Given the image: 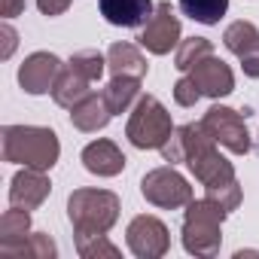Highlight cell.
Here are the masks:
<instances>
[{"mask_svg":"<svg viewBox=\"0 0 259 259\" xmlns=\"http://www.w3.org/2000/svg\"><path fill=\"white\" fill-rule=\"evenodd\" d=\"M229 10V0H180V13L201 25H217Z\"/></svg>","mask_w":259,"mask_h":259,"instance_id":"21","label":"cell"},{"mask_svg":"<svg viewBox=\"0 0 259 259\" xmlns=\"http://www.w3.org/2000/svg\"><path fill=\"white\" fill-rule=\"evenodd\" d=\"M162 156H165V162H171V165L183 162V165L204 183V189H207V186H217V183L235 180L232 162H229L226 156H220L217 141L207 135V128H204L201 122H189V125L174 128V135H171L168 144L162 147Z\"/></svg>","mask_w":259,"mask_h":259,"instance_id":"1","label":"cell"},{"mask_svg":"<svg viewBox=\"0 0 259 259\" xmlns=\"http://www.w3.org/2000/svg\"><path fill=\"white\" fill-rule=\"evenodd\" d=\"M189 76H192V82L198 85V92L207 95V98H226V95L235 92V73H232V67H229L223 58H217V55L201 58V61L189 70Z\"/></svg>","mask_w":259,"mask_h":259,"instance_id":"13","label":"cell"},{"mask_svg":"<svg viewBox=\"0 0 259 259\" xmlns=\"http://www.w3.org/2000/svg\"><path fill=\"white\" fill-rule=\"evenodd\" d=\"M0 141H4V162L22 168L49 171L61 156L58 135L43 125H4Z\"/></svg>","mask_w":259,"mask_h":259,"instance_id":"2","label":"cell"},{"mask_svg":"<svg viewBox=\"0 0 259 259\" xmlns=\"http://www.w3.org/2000/svg\"><path fill=\"white\" fill-rule=\"evenodd\" d=\"M119 195L107 189H73L67 198L73 235H107L119 220Z\"/></svg>","mask_w":259,"mask_h":259,"instance_id":"4","label":"cell"},{"mask_svg":"<svg viewBox=\"0 0 259 259\" xmlns=\"http://www.w3.org/2000/svg\"><path fill=\"white\" fill-rule=\"evenodd\" d=\"M207 198L217 201L223 210H235L241 204V183L238 177L229 180V183H217V186H207Z\"/></svg>","mask_w":259,"mask_h":259,"instance_id":"26","label":"cell"},{"mask_svg":"<svg viewBox=\"0 0 259 259\" xmlns=\"http://www.w3.org/2000/svg\"><path fill=\"white\" fill-rule=\"evenodd\" d=\"M98 10L116 28H144L156 13L153 0H98Z\"/></svg>","mask_w":259,"mask_h":259,"instance_id":"14","label":"cell"},{"mask_svg":"<svg viewBox=\"0 0 259 259\" xmlns=\"http://www.w3.org/2000/svg\"><path fill=\"white\" fill-rule=\"evenodd\" d=\"M101 95H104V101H107V107H110L113 116L125 113L128 107L141 98V79L138 76H113Z\"/></svg>","mask_w":259,"mask_h":259,"instance_id":"20","label":"cell"},{"mask_svg":"<svg viewBox=\"0 0 259 259\" xmlns=\"http://www.w3.org/2000/svg\"><path fill=\"white\" fill-rule=\"evenodd\" d=\"M25 13V0H0V16L4 19H16Z\"/></svg>","mask_w":259,"mask_h":259,"instance_id":"30","label":"cell"},{"mask_svg":"<svg viewBox=\"0 0 259 259\" xmlns=\"http://www.w3.org/2000/svg\"><path fill=\"white\" fill-rule=\"evenodd\" d=\"M73 238H76V253L82 259H101V256L116 259L119 256V247L110 244L107 235H73Z\"/></svg>","mask_w":259,"mask_h":259,"instance_id":"24","label":"cell"},{"mask_svg":"<svg viewBox=\"0 0 259 259\" xmlns=\"http://www.w3.org/2000/svg\"><path fill=\"white\" fill-rule=\"evenodd\" d=\"M61 70H64V64H61L58 55H52V52H34L19 67V85L28 95H46V92H52V85H55V79H58Z\"/></svg>","mask_w":259,"mask_h":259,"instance_id":"11","label":"cell"},{"mask_svg":"<svg viewBox=\"0 0 259 259\" xmlns=\"http://www.w3.org/2000/svg\"><path fill=\"white\" fill-rule=\"evenodd\" d=\"M171 135H174V122L165 104L156 95L138 98L132 116H128V125H125V138L138 150H162Z\"/></svg>","mask_w":259,"mask_h":259,"instance_id":"5","label":"cell"},{"mask_svg":"<svg viewBox=\"0 0 259 259\" xmlns=\"http://www.w3.org/2000/svg\"><path fill=\"white\" fill-rule=\"evenodd\" d=\"M113 119V113H110V107H107V101H104V95H85L73 110H70V122H73V128H79V132H101V128H107V122Z\"/></svg>","mask_w":259,"mask_h":259,"instance_id":"16","label":"cell"},{"mask_svg":"<svg viewBox=\"0 0 259 259\" xmlns=\"http://www.w3.org/2000/svg\"><path fill=\"white\" fill-rule=\"evenodd\" d=\"M31 235V210L25 207H10L4 217H0V253L16 250L25 238Z\"/></svg>","mask_w":259,"mask_h":259,"instance_id":"19","label":"cell"},{"mask_svg":"<svg viewBox=\"0 0 259 259\" xmlns=\"http://www.w3.org/2000/svg\"><path fill=\"white\" fill-rule=\"evenodd\" d=\"M107 67H110L113 76H138V79H144L150 64H147V58H144V52L138 46H132V43H113L107 49Z\"/></svg>","mask_w":259,"mask_h":259,"instance_id":"17","label":"cell"},{"mask_svg":"<svg viewBox=\"0 0 259 259\" xmlns=\"http://www.w3.org/2000/svg\"><path fill=\"white\" fill-rule=\"evenodd\" d=\"M201 125L207 128V135H210L220 147H226V150L235 153V156H247V153L253 150V141H250V132H247V113L241 116L238 110L217 104V107H210V110L204 113Z\"/></svg>","mask_w":259,"mask_h":259,"instance_id":"6","label":"cell"},{"mask_svg":"<svg viewBox=\"0 0 259 259\" xmlns=\"http://www.w3.org/2000/svg\"><path fill=\"white\" fill-rule=\"evenodd\" d=\"M141 192L150 204L165 207V210H177V207H186L192 201V186L183 174L174 171V165L153 168L150 174H144Z\"/></svg>","mask_w":259,"mask_h":259,"instance_id":"7","label":"cell"},{"mask_svg":"<svg viewBox=\"0 0 259 259\" xmlns=\"http://www.w3.org/2000/svg\"><path fill=\"white\" fill-rule=\"evenodd\" d=\"M229 210H223L217 201H210L207 195L204 198H192L186 204V213H183V247L186 253L192 256H217L220 247H223V223H226Z\"/></svg>","mask_w":259,"mask_h":259,"instance_id":"3","label":"cell"},{"mask_svg":"<svg viewBox=\"0 0 259 259\" xmlns=\"http://www.w3.org/2000/svg\"><path fill=\"white\" fill-rule=\"evenodd\" d=\"M52 192V183L46 177V171L40 168H22L13 180H10V204L13 207H25V210H37Z\"/></svg>","mask_w":259,"mask_h":259,"instance_id":"12","label":"cell"},{"mask_svg":"<svg viewBox=\"0 0 259 259\" xmlns=\"http://www.w3.org/2000/svg\"><path fill=\"white\" fill-rule=\"evenodd\" d=\"M0 40H4V49H0V58H10L19 46V34L16 28L10 25V19H4V25H0Z\"/></svg>","mask_w":259,"mask_h":259,"instance_id":"28","label":"cell"},{"mask_svg":"<svg viewBox=\"0 0 259 259\" xmlns=\"http://www.w3.org/2000/svg\"><path fill=\"white\" fill-rule=\"evenodd\" d=\"M138 40L153 55H168L177 46V40H180V19H177V13H174V7L168 4V0L156 4V13L150 16V22L144 25Z\"/></svg>","mask_w":259,"mask_h":259,"instance_id":"9","label":"cell"},{"mask_svg":"<svg viewBox=\"0 0 259 259\" xmlns=\"http://www.w3.org/2000/svg\"><path fill=\"white\" fill-rule=\"evenodd\" d=\"M89 85H92V79H85L79 70H73L70 64H64V70L58 73V79L52 85V101L58 107H64V110H73L85 95H92Z\"/></svg>","mask_w":259,"mask_h":259,"instance_id":"18","label":"cell"},{"mask_svg":"<svg viewBox=\"0 0 259 259\" xmlns=\"http://www.w3.org/2000/svg\"><path fill=\"white\" fill-rule=\"evenodd\" d=\"M82 165L89 174H98V177H116L125 171V156L122 150L113 144V141H92L85 150H82Z\"/></svg>","mask_w":259,"mask_h":259,"instance_id":"15","label":"cell"},{"mask_svg":"<svg viewBox=\"0 0 259 259\" xmlns=\"http://www.w3.org/2000/svg\"><path fill=\"white\" fill-rule=\"evenodd\" d=\"M73 70H79L85 79H101V73H104V67H107V55H101L98 49H79V52H73V58L67 61Z\"/></svg>","mask_w":259,"mask_h":259,"instance_id":"25","label":"cell"},{"mask_svg":"<svg viewBox=\"0 0 259 259\" xmlns=\"http://www.w3.org/2000/svg\"><path fill=\"white\" fill-rule=\"evenodd\" d=\"M125 241H128V250H132L138 259H159L171 247L168 226L159 217H150V213H141V217H135L128 223Z\"/></svg>","mask_w":259,"mask_h":259,"instance_id":"8","label":"cell"},{"mask_svg":"<svg viewBox=\"0 0 259 259\" xmlns=\"http://www.w3.org/2000/svg\"><path fill=\"white\" fill-rule=\"evenodd\" d=\"M207 55H213V43H210L207 37H189V40H183V43L177 46L174 67L183 70V73H189V70H192L201 58H207Z\"/></svg>","mask_w":259,"mask_h":259,"instance_id":"22","label":"cell"},{"mask_svg":"<svg viewBox=\"0 0 259 259\" xmlns=\"http://www.w3.org/2000/svg\"><path fill=\"white\" fill-rule=\"evenodd\" d=\"M223 43L226 49L241 61L244 73L250 79H259V28L253 22H232L223 31Z\"/></svg>","mask_w":259,"mask_h":259,"instance_id":"10","label":"cell"},{"mask_svg":"<svg viewBox=\"0 0 259 259\" xmlns=\"http://www.w3.org/2000/svg\"><path fill=\"white\" fill-rule=\"evenodd\" d=\"M67 7H70V0H37V10L43 16H61L67 13Z\"/></svg>","mask_w":259,"mask_h":259,"instance_id":"29","label":"cell"},{"mask_svg":"<svg viewBox=\"0 0 259 259\" xmlns=\"http://www.w3.org/2000/svg\"><path fill=\"white\" fill-rule=\"evenodd\" d=\"M198 98H201V92H198V85L192 82V76H180L177 85H174V101H177L180 107H195Z\"/></svg>","mask_w":259,"mask_h":259,"instance_id":"27","label":"cell"},{"mask_svg":"<svg viewBox=\"0 0 259 259\" xmlns=\"http://www.w3.org/2000/svg\"><path fill=\"white\" fill-rule=\"evenodd\" d=\"M55 253H58V247H55V241L46 235V232H31L16 250H10L7 256H16V259H55Z\"/></svg>","mask_w":259,"mask_h":259,"instance_id":"23","label":"cell"}]
</instances>
